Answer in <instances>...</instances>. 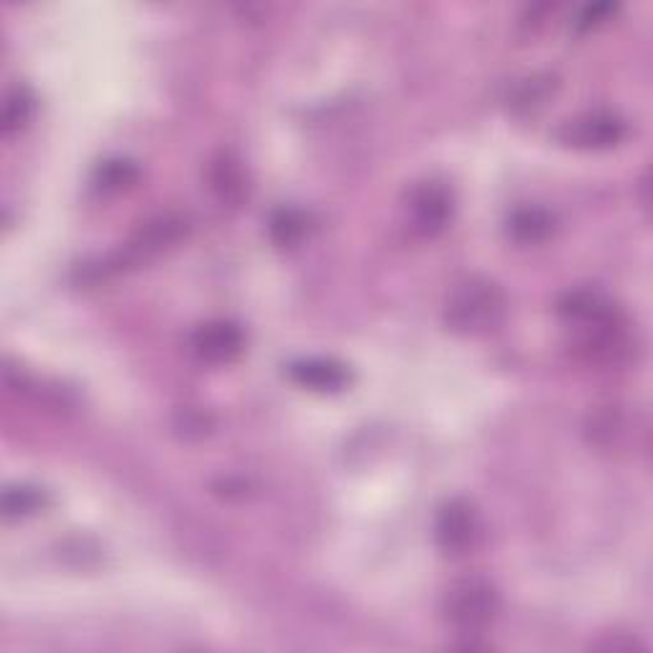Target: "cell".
<instances>
[{"label": "cell", "mask_w": 653, "mask_h": 653, "mask_svg": "<svg viewBox=\"0 0 653 653\" xmlns=\"http://www.w3.org/2000/svg\"><path fill=\"white\" fill-rule=\"evenodd\" d=\"M269 233L271 240L281 248H291L297 245L299 240L307 233V218L299 210L291 208H281L271 214L269 220Z\"/></svg>", "instance_id": "obj_13"}, {"label": "cell", "mask_w": 653, "mask_h": 653, "mask_svg": "<svg viewBox=\"0 0 653 653\" xmlns=\"http://www.w3.org/2000/svg\"><path fill=\"white\" fill-rule=\"evenodd\" d=\"M210 182L214 194L225 204H240L248 194V174L243 169V161L233 157V153H220L212 161Z\"/></svg>", "instance_id": "obj_9"}, {"label": "cell", "mask_w": 653, "mask_h": 653, "mask_svg": "<svg viewBox=\"0 0 653 653\" xmlns=\"http://www.w3.org/2000/svg\"><path fill=\"white\" fill-rule=\"evenodd\" d=\"M505 314L503 291L488 279H470L452 291L446 302V324L454 332L480 334L501 324Z\"/></svg>", "instance_id": "obj_1"}, {"label": "cell", "mask_w": 653, "mask_h": 653, "mask_svg": "<svg viewBox=\"0 0 653 653\" xmlns=\"http://www.w3.org/2000/svg\"><path fill=\"white\" fill-rule=\"evenodd\" d=\"M554 92V77L541 74V77H529L523 80L513 92V108L519 110H536L549 100V94Z\"/></svg>", "instance_id": "obj_15"}, {"label": "cell", "mask_w": 653, "mask_h": 653, "mask_svg": "<svg viewBox=\"0 0 653 653\" xmlns=\"http://www.w3.org/2000/svg\"><path fill=\"white\" fill-rule=\"evenodd\" d=\"M556 220L544 208H521L509 218V238L519 245H539L554 235Z\"/></svg>", "instance_id": "obj_10"}, {"label": "cell", "mask_w": 653, "mask_h": 653, "mask_svg": "<svg viewBox=\"0 0 653 653\" xmlns=\"http://www.w3.org/2000/svg\"><path fill=\"white\" fill-rule=\"evenodd\" d=\"M33 115V94L29 88H13L6 94L3 102V113H0V131L3 135H13L19 133L21 128H26Z\"/></svg>", "instance_id": "obj_12"}, {"label": "cell", "mask_w": 653, "mask_h": 653, "mask_svg": "<svg viewBox=\"0 0 653 653\" xmlns=\"http://www.w3.org/2000/svg\"><path fill=\"white\" fill-rule=\"evenodd\" d=\"M289 378L309 391L338 393L342 389H348L350 371L342 363H338V360L309 358V360H294V363L289 365Z\"/></svg>", "instance_id": "obj_7"}, {"label": "cell", "mask_w": 653, "mask_h": 653, "mask_svg": "<svg viewBox=\"0 0 653 653\" xmlns=\"http://www.w3.org/2000/svg\"><path fill=\"white\" fill-rule=\"evenodd\" d=\"M454 212L452 189L440 182H424L411 189L406 200L409 225L421 238H434L450 225Z\"/></svg>", "instance_id": "obj_3"}, {"label": "cell", "mask_w": 653, "mask_h": 653, "mask_svg": "<svg viewBox=\"0 0 653 653\" xmlns=\"http://www.w3.org/2000/svg\"><path fill=\"white\" fill-rule=\"evenodd\" d=\"M610 13H615V6H610V3L590 6V8H584V13L580 16L577 21H574V26H577L580 31H590V29H595V26L603 23Z\"/></svg>", "instance_id": "obj_16"}, {"label": "cell", "mask_w": 653, "mask_h": 653, "mask_svg": "<svg viewBox=\"0 0 653 653\" xmlns=\"http://www.w3.org/2000/svg\"><path fill=\"white\" fill-rule=\"evenodd\" d=\"M192 352L197 360L210 365H225L233 363V360L243 352L245 348V338L243 330L235 322H225V320H214L202 326H197L192 340Z\"/></svg>", "instance_id": "obj_5"}, {"label": "cell", "mask_w": 653, "mask_h": 653, "mask_svg": "<svg viewBox=\"0 0 653 653\" xmlns=\"http://www.w3.org/2000/svg\"><path fill=\"white\" fill-rule=\"evenodd\" d=\"M141 169L131 159H106L94 169L92 184L100 194H120L139 184Z\"/></svg>", "instance_id": "obj_11"}, {"label": "cell", "mask_w": 653, "mask_h": 653, "mask_svg": "<svg viewBox=\"0 0 653 653\" xmlns=\"http://www.w3.org/2000/svg\"><path fill=\"white\" fill-rule=\"evenodd\" d=\"M625 125L615 115L607 113H592L574 118L570 123H564L560 131V141L564 145H572V149H584V151H603L613 149L623 141Z\"/></svg>", "instance_id": "obj_6"}, {"label": "cell", "mask_w": 653, "mask_h": 653, "mask_svg": "<svg viewBox=\"0 0 653 653\" xmlns=\"http://www.w3.org/2000/svg\"><path fill=\"white\" fill-rule=\"evenodd\" d=\"M47 505V495L39 488L19 485L8 488L3 493V513L6 519H26V515L37 513Z\"/></svg>", "instance_id": "obj_14"}, {"label": "cell", "mask_w": 653, "mask_h": 653, "mask_svg": "<svg viewBox=\"0 0 653 653\" xmlns=\"http://www.w3.org/2000/svg\"><path fill=\"white\" fill-rule=\"evenodd\" d=\"M184 220L171 218V214H161V218L145 222L139 230V235L131 240V248H128V255L131 258H145L157 255L163 248L174 245L179 238L184 235Z\"/></svg>", "instance_id": "obj_8"}, {"label": "cell", "mask_w": 653, "mask_h": 653, "mask_svg": "<svg viewBox=\"0 0 653 653\" xmlns=\"http://www.w3.org/2000/svg\"><path fill=\"white\" fill-rule=\"evenodd\" d=\"M434 539L444 554L462 556L470 549H475L480 539V521L475 509L468 501H454L444 503L434 521Z\"/></svg>", "instance_id": "obj_4"}, {"label": "cell", "mask_w": 653, "mask_h": 653, "mask_svg": "<svg viewBox=\"0 0 653 653\" xmlns=\"http://www.w3.org/2000/svg\"><path fill=\"white\" fill-rule=\"evenodd\" d=\"M498 610H501V600L493 584L483 577H468L454 584L446 595L444 613L446 621L460 635H480L490 629V623L495 621Z\"/></svg>", "instance_id": "obj_2"}]
</instances>
